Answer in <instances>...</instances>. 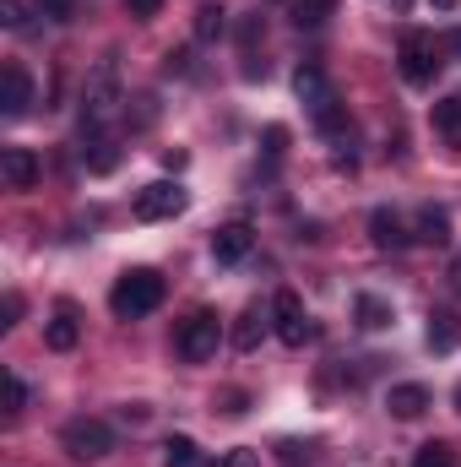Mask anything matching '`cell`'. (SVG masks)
Segmentation results:
<instances>
[{
    "instance_id": "obj_1",
    "label": "cell",
    "mask_w": 461,
    "mask_h": 467,
    "mask_svg": "<svg viewBox=\"0 0 461 467\" xmlns=\"http://www.w3.org/2000/svg\"><path fill=\"white\" fill-rule=\"evenodd\" d=\"M293 93H299V104H310V115H315V125L326 130V136H343L347 130V109H343V99H337V88L326 82V71L321 66H299L293 71Z\"/></svg>"
},
{
    "instance_id": "obj_2",
    "label": "cell",
    "mask_w": 461,
    "mask_h": 467,
    "mask_svg": "<svg viewBox=\"0 0 461 467\" xmlns=\"http://www.w3.org/2000/svg\"><path fill=\"white\" fill-rule=\"evenodd\" d=\"M158 305H163V277L152 266H130L115 288H109V310H115L119 321H141Z\"/></svg>"
},
{
    "instance_id": "obj_3",
    "label": "cell",
    "mask_w": 461,
    "mask_h": 467,
    "mask_svg": "<svg viewBox=\"0 0 461 467\" xmlns=\"http://www.w3.org/2000/svg\"><path fill=\"white\" fill-rule=\"evenodd\" d=\"M218 343H223V321H218L212 310H190V316L179 321V332H174V348H179L185 364L218 358Z\"/></svg>"
},
{
    "instance_id": "obj_4",
    "label": "cell",
    "mask_w": 461,
    "mask_h": 467,
    "mask_svg": "<svg viewBox=\"0 0 461 467\" xmlns=\"http://www.w3.org/2000/svg\"><path fill=\"white\" fill-rule=\"evenodd\" d=\"M60 446H66L71 462H98V457L115 451V430H109L104 419H71V424L60 430Z\"/></svg>"
},
{
    "instance_id": "obj_5",
    "label": "cell",
    "mask_w": 461,
    "mask_h": 467,
    "mask_svg": "<svg viewBox=\"0 0 461 467\" xmlns=\"http://www.w3.org/2000/svg\"><path fill=\"white\" fill-rule=\"evenodd\" d=\"M396 60H402V77H407L413 88H429V82L440 77V44H435L429 33H407L402 49H396Z\"/></svg>"
},
{
    "instance_id": "obj_6",
    "label": "cell",
    "mask_w": 461,
    "mask_h": 467,
    "mask_svg": "<svg viewBox=\"0 0 461 467\" xmlns=\"http://www.w3.org/2000/svg\"><path fill=\"white\" fill-rule=\"evenodd\" d=\"M271 321H277V337L288 343V348H304L310 343V310H304V299L293 294V288H277L271 294Z\"/></svg>"
},
{
    "instance_id": "obj_7",
    "label": "cell",
    "mask_w": 461,
    "mask_h": 467,
    "mask_svg": "<svg viewBox=\"0 0 461 467\" xmlns=\"http://www.w3.org/2000/svg\"><path fill=\"white\" fill-rule=\"evenodd\" d=\"M185 213V191L174 180H152L147 191H136V218L141 223H158V218H174Z\"/></svg>"
},
{
    "instance_id": "obj_8",
    "label": "cell",
    "mask_w": 461,
    "mask_h": 467,
    "mask_svg": "<svg viewBox=\"0 0 461 467\" xmlns=\"http://www.w3.org/2000/svg\"><path fill=\"white\" fill-rule=\"evenodd\" d=\"M0 180H5L11 191H33V185H38V152L5 147V152H0Z\"/></svg>"
},
{
    "instance_id": "obj_9",
    "label": "cell",
    "mask_w": 461,
    "mask_h": 467,
    "mask_svg": "<svg viewBox=\"0 0 461 467\" xmlns=\"http://www.w3.org/2000/svg\"><path fill=\"white\" fill-rule=\"evenodd\" d=\"M250 244H255V229H250V223H223V229L212 234V255H218V266L244 261V255H250Z\"/></svg>"
},
{
    "instance_id": "obj_10",
    "label": "cell",
    "mask_w": 461,
    "mask_h": 467,
    "mask_svg": "<svg viewBox=\"0 0 461 467\" xmlns=\"http://www.w3.org/2000/svg\"><path fill=\"white\" fill-rule=\"evenodd\" d=\"M27 104H33V77L11 60V66H5V99H0V115L22 119V115H27Z\"/></svg>"
},
{
    "instance_id": "obj_11",
    "label": "cell",
    "mask_w": 461,
    "mask_h": 467,
    "mask_svg": "<svg viewBox=\"0 0 461 467\" xmlns=\"http://www.w3.org/2000/svg\"><path fill=\"white\" fill-rule=\"evenodd\" d=\"M77 343H82V321H77V310H71V305H60V310L49 316V327H44V348L71 353Z\"/></svg>"
},
{
    "instance_id": "obj_12",
    "label": "cell",
    "mask_w": 461,
    "mask_h": 467,
    "mask_svg": "<svg viewBox=\"0 0 461 467\" xmlns=\"http://www.w3.org/2000/svg\"><path fill=\"white\" fill-rule=\"evenodd\" d=\"M369 239H374L380 250H407V244H413V234L402 229V218H396L391 207H374V213H369Z\"/></svg>"
},
{
    "instance_id": "obj_13",
    "label": "cell",
    "mask_w": 461,
    "mask_h": 467,
    "mask_svg": "<svg viewBox=\"0 0 461 467\" xmlns=\"http://www.w3.org/2000/svg\"><path fill=\"white\" fill-rule=\"evenodd\" d=\"M385 408H391V419H418V413L429 408V386L402 380V386H391V391H385Z\"/></svg>"
},
{
    "instance_id": "obj_14",
    "label": "cell",
    "mask_w": 461,
    "mask_h": 467,
    "mask_svg": "<svg viewBox=\"0 0 461 467\" xmlns=\"http://www.w3.org/2000/svg\"><path fill=\"white\" fill-rule=\"evenodd\" d=\"M461 343V321L451 310H429V348L435 353H451Z\"/></svg>"
},
{
    "instance_id": "obj_15",
    "label": "cell",
    "mask_w": 461,
    "mask_h": 467,
    "mask_svg": "<svg viewBox=\"0 0 461 467\" xmlns=\"http://www.w3.org/2000/svg\"><path fill=\"white\" fill-rule=\"evenodd\" d=\"M82 163H87L93 174H109V169L119 163L115 136H87V141H82Z\"/></svg>"
},
{
    "instance_id": "obj_16",
    "label": "cell",
    "mask_w": 461,
    "mask_h": 467,
    "mask_svg": "<svg viewBox=\"0 0 461 467\" xmlns=\"http://www.w3.org/2000/svg\"><path fill=\"white\" fill-rule=\"evenodd\" d=\"M163 467H212V462L201 457V446L190 435H169L163 441Z\"/></svg>"
},
{
    "instance_id": "obj_17",
    "label": "cell",
    "mask_w": 461,
    "mask_h": 467,
    "mask_svg": "<svg viewBox=\"0 0 461 467\" xmlns=\"http://www.w3.org/2000/svg\"><path fill=\"white\" fill-rule=\"evenodd\" d=\"M353 316H358V327H364V332H385V327H391V305H385L380 294H358Z\"/></svg>"
},
{
    "instance_id": "obj_18",
    "label": "cell",
    "mask_w": 461,
    "mask_h": 467,
    "mask_svg": "<svg viewBox=\"0 0 461 467\" xmlns=\"http://www.w3.org/2000/svg\"><path fill=\"white\" fill-rule=\"evenodd\" d=\"M413 239H424V244H451V213H446V207H424Z\"/></svg>"
},
{
    "instance_id": "obj_19",
    "label": "cell",
    "mask_w": 461,
    "mask_h": 467,
    "mask_svg": "<svg viewBox=\"0 0 461 467\" xmlns=\"http://www.w3.org/2000/svg\"><path fill=\"white\" fill-rule=\"evenodd\" d=\"M261 337H266V316L250 305V310L239 316V327H233V348H239V353H255V348H261Z\"/></svg>"
},
{
    "instance_id": "obj_20",
    "label": "cell",
    "mask_w": 461,
    "mask_h": 467,
    "mask_svg": "<svg viewBox=\"0 0 461 467\" xmlns=\"http://www.w3.org/2000/svg\"><path fill=\"white\" fill-rule=\"evenodd\" d=\"M435 130H440L451 147H461V93H451V99L435 104Z\"/></svg>"
},
{
    "instance_id": "obj_21",
    "label": "cell",
    "mask_w": 461,
    "mask_h": 467,
    "mask_svg": "<svg viewBox=\"0 0 461 467\" xmlns=\"http://www.w3.org/2000/svg\"><path fill=\"white\" fill-rule=\"evenodd\" d=\"M332 11H337V0H293L299 27H321V22H332Z\"/></svg>"
},
{
    "instance_id": "obj_22",
    "label": "cell",
    "mask_w": 461,
    "mask_h": 467,
    "mask_svg": "<svg viewBox=\"0 0 461 467\" xmlns=\"http://www.w3.org/2000/svg\"><path fill=\"white\" fill-rule=\"evenodd\" d=\"M413 467H461V462H456V451H451L446 441H429V446L413 451Z\"/></svg>"
},
{
    "instance_id": "obj_23",
    "label": "cell",
    "mask_w": 461,
    "mask_h": 467,
    "mask_svg": "<svg viewBox=\"0 0 461 467\" xmlns=\"http://www.w3.org/2000/svg\"><path fill=\"white\" fill-rule=\"evenodd\" d=\"M218 33H223V5H201V11H196V38L212 44Z\"/></svg>"
},
{
    "instance_id": "obj_24",
    "label": "cell",
    "mask_w": 461,
    "mask_h": 467,
    "mask_svg": "<svg viewBox=\"0 0 461 467\" xmlns=\"http://www.w3.org/2000/svg\"><path fill=\"white\" fill-rule=\"evenodd\" d=\"M5 402H11V413H22V408H27V386H22V375H16V369L5 375Z\"/></svg>"
},
{
    "instance_id": "obj_25",
    "label": "cell",
    "mask_w": 461,
    "mask_h": 467,
    "mask_svg": "<svg viewBox=\"0 0 461 467\" xmlns=\"http://www.w3.org/2000/svg\"><path fill=\"white\" fill-rule=\"evenodd\" d=\"M22 22H27L22 0H0V27H22Z\"/></svg>"
},
{
    "instance_id": "obj_26",
    "label": "cell",
    "mask_w": 461,
    "mask_h": 467,
    "mask_svg": "<svg viewBox=\"0 0 461 467\" xmlns=\"http://www.w3.org/2000/svg\"><path fill=\"white\" fill-rule=\"evenodd\" d=\"M261 33H266V22H261V16H244V27H239V44L250 49V44H255Z\"/></svg>"
},
{
    "instance_id": "obj_27",
    "label": "cell",
    "mask_w": 461,
    "mask_h": 467,
    "mask_svg": "<svg viewBox=\"0 0 461 467\" xmlns=\"http://www.w3.org/2000/svg\"><path fill=\"white\" fill-rule=\"evenodd\" d=\"M71 11H77V0H44V16H55V22H71Z\"/></svg>"
},
{
    "instance_id": "obj_28",
    "label": "cell",
    "mask_w": 461,
    "mask_h": 467,
    "mask_svg": "<svg viewBox=\"0 0 461 467\" xmlns=\"http://www.w3.org/2000/svg\"><path fill=\"white\" fill-rule=\"evenodd\" d=\"M125 5H130V11H136V16H141V22H152V16H158V11H163V0H125Z\"/></svg>"
},
{
    "instance_id": "obj_29",
    "label": "cell",
    "mask_w": 461,
    "mask_h": 467,
    "mask_svg": "<svg viewBox=\"0 0 461 467\" xmlns=\"http://www.w3.org/2000/svg\"><path fill=\"white\" fill-rule=\"evenodd\" d=\"M223 467H261V457H255V451H244V446H239V451H229V457H223Z\"/></svg>"
},
{
    "instance_id": "obj_30",
    "label": "cell",
    "mask_w": 461,
    "mask_h": 467,
    "mask_svg": "<svg viewBox=\"0 0 461 467\" xmlns=\"http://www.w3.org/2000/svg\"><path fill=\"white\" fill-rule=\"evenodd\" d=\"M282 141H288V130H282V125H271V130H266V152L277 158V152H282Z\"/></svg>"
},
{
    "instance_id": "obj_31",
    "label": "cell",
    "mask_w": 461,
    "mask_h": 467,
    "mask_svg": "<svg viewBox=\"0 0 461 467\" xmlns=\"http://www.w3.org/2000/svg\"><path fill=\"white\" fill-rule=\"evenodd\" d=\"M16 316H22V299H16V294H5V327H16Z\"/></svg>"
},
{
    "instance_id": "obj_32",
    "label": "cell",
    "mask_w": 461,
    "mask_h": 467,
    "mask_svg": "<svg viewBox=\"0 0 461 467\" xmlns=\"http://www.w3.org/2000/svg\"><path fill=\"white\" fill-rule=\"evenodd\" d=\"M456 408H461V386H456Z\"/></svg>"
}]
</instances>
